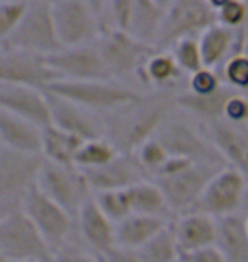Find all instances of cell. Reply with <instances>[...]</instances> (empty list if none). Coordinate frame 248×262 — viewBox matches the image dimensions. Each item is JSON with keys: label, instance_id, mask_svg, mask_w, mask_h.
<instances>
[{"label": "cell", "instance_id": "cell-1", "mask_svg": "<svg viewBox=\"0 0 248 262\" xmlns=\"http://www.w3.org/2000/svg\"><path fill=\"white\" fill-rule=\"evenodd\" d=\"M177 94L145 92L136 101L105 114V140L119 154H134L141 145L155 138L165 119L175 111Z\"/></svg>", "mask_w": 248, "mask_h": 262}, {"label": "cell", "instance_id": "cell-2", "mask_svg": "<svg viewBox=\"0 0 248 262\" xmlns=\"http://www.w3.org/2000/svg\"><path fill=\"white\" fill-rule=\"evenodd\" d=\"M221 169L224 167L194 164L172 157L151 181L162 189L173 218H178L196 211L206 187Z\"/></svg>", "mask_w": 248, "mask_h": 262}, {"label": "cell", "instance_id": "cell-3", "mask_svg": "<svg viewBox=\"0 0 248 262\" xmlns=\"http://www.w3.org/2000/svg\"><path fill=\"white\" fill-rule=\"evenodd\" d=\"M155 138L165 146L170 157L194 162V164L226 167L223 157L211 141L204 124L177 107L165 119Z\"/></svg>", "mask_w": 248, "mask_h": 262}, {"label": "cell", "instance_id": "cell-4", "mask_svg": "<svg viewBox=\"0 0 248 262\" xmlns=\"http://www.w3.org/2000/svg\"><path fill=\"white\" fill-rule=\"evenodd\" d=\"M43 165V155L0 146V216L22 209L28 196L38 187Z\"/></svg>", "mask_w": 248, "mask_h": 262}, {"label": "cell", "instance_id": "cell-5", "mask_svg": "<svg viewBox=\"0 0 248 262\" xmlns=\"http://www.w3.org/2000/svg\"><path fill=\"white\" fill-rule=\"evenodd\" d=\"M48 92L105 116V114L112 113L114 109L136 101V99L141 97L148 91L141 89L136 83L119 82V80H91V82L60 80Z\"/></svg>", "mask_w": 248, "mask_h": 262}, {"label": "cell", "instance_id": "cell-6", "mask_svg": "<svg viewBox=\"0 0 248 262\" xmlns=\"http://www.w3.org/2000/svg\"><path fill=\"white\" fill-rule=\"evenodd\" d=\"M55 250L22 209L0 216V262H53Z\"/></svg>", "mask_w": 248, "mask_h": 262}, {"label": "cell", "instance_id": "cell-7", "mask_svg": "<svg viewBox=\"0 0 248 262\" xmlns=\"http://www.w3.org/2000/svg\"><path fill=\"white\" fill-rule=\"evenodd\" d=\"M0 48L29 51L44 56H51L63 50L53 17V2H29L22 23L7 39L0 41Z\"/></svg>", "mask_w": 248, "mask_h": 262}, {"label": "cell", "instance_id": "cell-8", "mask_svg": "<svg viewBox=\"0 0 248 262\" xmlns=\"http://www.w3.org/2000/svg\"><path fill=\"white\" fill-rule=\"evenodd\" d=\"M97 45L110 80L140 85V72L155 48L140 43L129 33L121 31L102 36Z\"/></svg>", "mask_w": 248, "mask_h": 262}, {"label": "cell", "instance_id": "cell-9", "mask_svg": "<svg viewBox=\"0 0 248 262\" xmlns=\"http://www.w3.org/2000/svg\"><path fill=\"white\" fill-rule=\"evenodd\" d=\"M216 24V10L208 0H172L156 50L168 51L173 45L187 38H199Z\"/></svg>", "mask_w": 248, "mask_h": 262}, {"label": "cell", "instance_id": "cell-10", "mask_svg": "<svg viewBox=\"0 0 248 262\" xmlns=\"http://www.w3.org/2000/svg\"><path fill=\"white\" fill-rule=\"evenodd\" d=\"M248 209V179L238 170L224 167L206 187L196 211L214 220L245 214Z\"/></svg>", "mask_w": 248, "mask_h": 262}, {"label": "cell", "instance_id": "cell-11", "mask_svg": "<svg viewBox=\"0 0 248 262\" xmlns=\"http://www.w3.org/2000/svg\"><path fill=\"white\" fill-rule=\"evenodd\" d=\"M38 189L66 209L75 220L80 209L94 198L91 186L80 169L51 164L46 160L39 176Z\"/></svg>", "mask_w": 248, "mask_h": 262}, {"label": "cell", "instance_id": "cell-12", "mask_svg": "<svg viewBox=\"0 0 248 262\" xmlns=\"http://www.w3.org/2000/svg\"><path fill=\"white\" fill-rule=\"evenodd\" d=\"M56 82H60V77L50 65L48 56L0 48V83L48 92Z\"/></svg>", "mask_w": 248, "mask_h": 262}, {"label": "cell", "instance_id": "cell-13", "mask_svg": "<svg viewBox=\"0 0 248 262\" xmlns=\"http://www.w3.org/2000/svg\"><path fill=\"white\" fill-rule=\"evenodd\" d=\"M22 211L39 230L51 249L60 250L77 237V222L66 209L43 194L38 187L26 199Z\"/></svg>", "mask_w": 248, "mask_h": 262}, {"label": "cell", "instance_id": "cell-14", "mask_svg": "<svg viewBox=\"0 0 248 262\" xmlns=\"http://www.w3.org/2000/svg\"><path fill=\"white\" fill-rule=\"evenodd\" d=\"M56 33L63 48L92 45L99 41V29L91 2L58 0L53 2Z\"/></svg>", "mask_w": 248, "mask_h": 262}, {"label": "cell", "instance_id": "cell-15", "mask_svg": "<svg viewBox=\"0 0 248 262\" xmlns=\"http://www.w3.org/2000/svg\"><path fill=\"white\" fill-rule=\"evenodd\" d=\"M50 65L58 73L60 80L68 82H91L110 80L105 70L99 45H83L73 48H63L48 56Z\"/></svg>", "mask_w": 248, "mask_h": 262}, {"label": "cell", "instance_id": "cell-16", "mask_svg": "<svg viewBox=\"0 0 248 262\" xmlns=\"http://www.w3.org/2000/svg\"><path fill=\"white\" fill-rule=\"evenodd\" d=\"M0 109L43 129L53 124L50 96L38 89L0 83Z\"/></svg>", "mask_w": 248, "mask_h": 262}, {"label": "cell", "instance_id": "cell-17", "mask_svg": "<svg viewBox=\"0 0 248 262\" xmlns=\"http://www.w3.org/2000/svg\"><path fill=\"white\" fill-rule=\"evenodd\" d=\"M53 113V124L70 133L82 141L105 138V121L102 114H97L78 104L58 97L48 92Z\"/></svg>", "mask_w": 248, "mask_h": 262}, {"label": "cell", "instance_id": "cell-18", "mask_svg": "<svg viewBox=\"0 0 248 262\" xmlns=\"http://www.w3.org/2000/svg\"><path fill=\"white\" fill-rule=\"evenodd\" d=\"M94 194L107 191H126L150 177L134 154H119L112 162L97 170L83 172Z\"/></svg>", "mask_w": 248, "mask_h": 262}, {"label": "cell", "instance_id": "cell-19", "mask_svg": "<svg viewBox=\"0 0 248 262\" xmlns=\"http://www.w3.org/2000/svg\"><path fill=\"white\" fill-rule=\"evenodd\" d=\"M75 222L77 238L100 259L118 245L116 242V223L105 216L94 198L80 209Z\"/></svg>", "mask_w": 248, "mask_h": 262}, {"label": "cell", "instance_id": "cell-20", "mask_svg": "<svg viewBox=\"0 0 248 262\" xmlns=\"http://www.w3.org/2000/svg\"><path fill=\"white\" fill-rule=\"evenodd\" d=\"M206 129L226 167L238 170L248 179V124L221 119L208 124Z\"/></svg>", "mask_w": 248, "mask_h": 262}, {"label": "cell", "instance_id": "cell-21", "mask_svg": "<svg viewBox=\"0 0 248 262\" xmlns=\"http://www.w3.org/2000/svg\"><path fill=\"white\" fill-rule=\"evenodd\" d=\"M248 28L241 31L228 29L221 24H213L199 36L200 51H202L204 67L221 72L231 56L246 46Z\"/></svg>", "mask_w": 248, "mask_h": 262}, {"label": "cell", "instance_id": "cell-22", "mask_svg": "<svg viewBox=\"0 0 248 262\" xmlns=\"http://www.w3.org/2000/svg\"><path fill=\"white\" fill-rule=\"evenodd\" d=\"M187 75L177 65L170 51L155 50L140 72V85L148 92L178 94L186 89Z\"/></svg>", "mask_w": 248, "mask_h": 262}, {"label": "cell", "instance_id": "cell-23", "mask_svg": "<svg viewBox=\"0 0 248 262\" xmlns=\"http://www.w3.org/2000/svg\"><path fill=\"white\" fill-rule=\"evenodd\" d=\"M172 228L175 232L177 245L182 257L196 250L213 247L218 240V220L199 211L175 218L172 222Z\"/></svg>", "mask_w": 248, "mask_h": 262}, {"label": "cell", "instance_id": "cell-24", "mask_svg": "<svg viewBox=\"0 0 248 262\" xmlns=\"http://www.w3.org/2000/svg\"><path fill=\"white\" fill-rule=\"evenodd\" d=\"M238 92L226 85L218 92L209 94V96H194V94L187 92L184 89L182 92L177 94L175 106L181 111L187 113L189 116H192L196 121L208 126V124H213L216 121L224 119L226 106H228V102Z\"/></svg>", "mask_w": 248, "mask_h": 262}, {"label": "cell", "instance_id": "cell-25", "mask_svg": "<svg viewBox=\"0 0 248 262\" xmlns=\"http://www.w3.org/2000/svg\"><path fill=\"white\" fill-rule=\"evenodd\" d=\"M0 146L22 154L41 155L43 128L0 109Z\"/></svg>", "mask_w": 248, "mask_h": 262}, {"label": "cell", "instance_id": "cell-26", "mask_svg": "<svg viewBox=\"0 0 248 262\" xmlns=\"http://www.w3.org/2000/svg\"><path fill=\"white\" fill-rule=\"evenodd\" d=\"M168 0H134L133 20H131L129 34L150 48L156 50L158 39L162 36L163 24L167 19Z\"/></svg>", "mask_w": 248, "mask_h": 262}, {"label": "cell", "instance_id": "cell-27", "mask_svg": "<svg viewBox=\"0 0 248 262\" xmlns=\"http://www.w3.org/2000/svg\"><path fill=\"white\" fill-rule=\"evenodd\" d=\"M173 220L160 216H145V214H131L124 222L116 225V242L121 247L140 250L151 238L163 232Z\"/></svg>", "mask_w": 248, "mask_h": 262}, {"label": "cell", "instance_id": "cell-28", "mask_svg": "<svg viewBox=\"0 0 248 262\" xmlns=\"http://www.w3.org/2000/svg\"><path fill=\"white\" fill-rule=\"evenodd\" d=\"M216 247L226 262H248V232L245 214H235L218 220Z\"/></svg>", "mask_w": 248, "mask_h": 262}, {"label": "cell", "instance_id": "cell-29", "mask_svg": "<svg viewBox=\"0 0 248 262\" xmlns=\"http://www.w3.org/2000/svg\"><path fill=\"white\" fill-rule=\"evenodd\" d=\"M83 141L77 136H73L61 128L51 126L43 129V148L41 155L46 162L66 167H75V160L78 150L82 148Z\"/></svg>", "mask_w": 248, "mask_h": 262}, {"label": "cell", "instance_id": "cell-30", "mask_svg": "<svg viewBox=\"0 0 248 262\" xmlns=\"http://www.w3.org/2000/svg\"><path fill=\"white\" fill-rule=\"evenodd\" d=\"M133 214H145V216H160L167 220H175L168 208V203L163 196L162 189L151 179L143 181L140 184L128 189Z\"/></svg>", "mask_w": 248, "mask_h": 262}, {"label": "cell", "instance_id": "cell-31", "mask_svg": "<svg viewBox=\"0 0 248 262\" xmlns=\"http://www.w3.org/2000/svg\"><path fill=\"white\" fill-rule=\"evenodd\" d=\"M138 252L143 262H181L182 255L178 250L172 223L155 238H151L145 247H141Z\"/></svg>", "mask_w": 248, "mask_h": 262}, {"label": "cell", "instance_id": "cell-32", "mask_svg": "<svg viewBox=\"0 0 248 262\" xmlns=\"http://www.w3.org/2000/svg\"><path fill=\"white\" fill-rule=\"evenodd\" d=\"M118 155H119L118 148L105 138L83 141L82 148L78 150L75 167L80 169L82 172L97 170L100 167L107 165L109 162H112Z\"/></svg>", "mask_w": 248, "mask_h": 262}, {"label": "cell", "instance_id": "cell-33", "mask_svg": "<svg viewBox=\"0 0 248 262\" xmlns=\"http://www.w3.org/2000/svg\"><path fill=\"white\" fill-rule=\"evenodd\" d=\"M94 199H96V203L104 211L105 216L116 225L124 222L126 218H129L133 214V206H131L128 189L99 192V194H94Z\"/></svg>", "mask_w": 248, "mask_h": 262}, {"label": "cell", "instance_id": "cell-34", "mask_svg": "<svg viewBox=\"0 0 248 262\" xmlns=\"http://www.w3.org/2000/svg\"><path fill=\"white\" fill-rule=\"evenodd\" d=\"M172 56L175 58L177 65L181 67V70L186 73L187 77H191L192 73L202 70L204 60H202V51H200L199 38H187L178 41L177 45H173L170 50Z\"/></svg>", "mask_w": 248, "mask_h": 262}, {"label": "cell", "instance_id": "cell-35", "mask_svg": "<svg viewBox=\"0 0 248 262\" xmlns=\"http://www.w3.org/2000/svg\"><path fill=\"white\" fill-rule=\"evenodd\" d=\"M216 10V23L228 29L241 31L248 28V2L240 0H219L213 2Z\"/></svg>", "mask_w": 248, "mask_h": 262}, {"label": "cell", "instance_id": "cell-36", "mask_svg": "<svg viewBox=\"0 0 248 262\" xmlns=\"http://www.w3.org/2000/svg\"><path fill=\"white\" fill-rule=\"evenodd\" d=\"M134 155L141 164V167L145 169V172L148 174L150 179H153V177L167 165V162L172 159L170 154L165 150V146L156 138H151L146 141V143L141 145L140 148L134 151Z\"/></svg>", "mask_w": 248, "mask_h": 262}, {"label": "cell", "instance_id": "cell-37", "mask_svg": "<svg viewBox=\"0 0 248 262\" xmlns=\"http://www.w3.org/2000/svg\"><path fill=\"white\" fill-rule=\"evenodd\" d=\"M223 87V78L218 72L211 70V68H202V70L192 73L191 77H187L186 83V91L194 96H209V94L221 91Z\"/></svg>", "mask_w": 248, "mask_h": 262}, {"label": "cell", "instance_id": "cell-38", "mask_svg": "<svg viewBox=\"0 0 248 262\" xmlns=\"http://www.w3.org/2000/svg\"><path fill=\"white\" fill-rule=\"evenodd\" d=\"M29 2H0V41L7 39L22 23Z\"/></svg>", "mask_w": 248, "mask_h": 262}, {"label": "cell", "instance_id": "cell-39", "mask_svg": "<svg viewBox=\"0 0 248 262\" xmlns=\"http://www.w3.org/2000/svg\"><path fill=\"white\" fill-rule=\"evenodd\" d=\"M53 262H102V259L88 250L77 237L63 245L60 250L55 252V259Z\"/></svg>", "mask_w": 248, "mask_h": 262}, {"label": "cell", "instance_id": "cell-40", "mask_svg": "<svg viewBox=\"0 0 248 262\" xmlns=\"http://www.w3.org/2000/svg\"><path fill=\"white\" fill-rule=\"evenodd\" d=\"M91 5H92V10H94V17H96L100 38L105 34L114 33L116 23H114L112 0H92Z\"/></svg>", "mask_w": 248, "mask_h": 262}, {"label": "cell", "instance_id": "cell-41", "mask_svg": "<svg viewBox=\"0 0 248 262\" xmlns=\"http://www.w3.org/2000/svg\"><path fill=\"white\" fill-rule=\"evenodd\" d=\"M112 10H114L116 31L129 33L131 20H133L134 0H112Z\"/></svg>", "mask_w": 248, "mask_h": 262}, {"label": "cell", "instance_id": "cell-42", "mask_svg": "<svg viewBox=\"0 0 248 262\" xmlns=\"http://www.w3.org/2000/svg\"><path fill=\"white\" fill-rule=\"evenodd\" d=\"M224 119L231 123H240L246 124L248 121V96L245 94H236L226 106L224 111Z\"/></svg>", "mask_w": 248, "mask_h": 262}, {"label": "cell", "instance_id": "cell-43", "mask_svg": "<svg viewBox=\"0 0 248 262\" xmlns=\"http://www.w3.org/2000/svg\"><path fill=\"white\" fill-rule=\"evenodd\" d=\"M181 262H226V259H224V255L221 254V250L216 247V245H213V247H206V249L196 250V252H192V254L184 255Z\"/></svg>", "mask_w": 248, "mask_h": 262}, {"label": "cell", "instance_id": "cell-44", "mask_svg": "<svg viewBox=\"0 0 248 262\" xmlns=\"http://www.w3.org/2000/svg\"><path fill=\"white\" fill-rule=\"evenodd\" d=\"M102 262H143V260H141L138 250L116 245L112 250H109V252L104 255Z\"/></svg>", "mask_w": 248, "mask_h": 262}, {"label": "cell", "instance_id": "cell-45", "mask_svg": "<svg viewBox=\"0 0 248 262\" xmlns=\"http://www.w3.org/2000/svg\"><path fill=\"white\" fill-rule=\"evenodd\" d=\"M245 220H246V232H248V213H245Z\"/></svg>", "mask_w": 248, "mask_h": 262}, {"label": "cell", "instance_id": "cell-46", "mask_svg": "<svg viewBox=\"0 0 248 262\" xmlns=\"http://www.w3.org/2000/svg\"><path fill=\"white\" fill-rule=\"evenodd\" d=\"M246 213H248V209H246Z\"/></svg>", "mask_w": 248, "mask_h": 262}, {"label": "cell", "instance_id": "cell-47", "mask_svg": "<svg viewBox=\"0 0 248 262\" xmlns=\"http://www.w3.org/2000/svg\"><path fill=\"white\" fill-rule=\"evenodd\" d=\"M246 124H248V121H246Z\"/></svg>", "mask_w": 248, "mask_h": 262}]
</instances>
